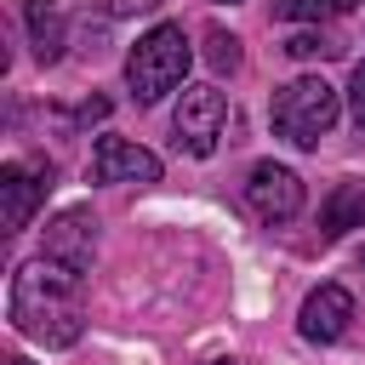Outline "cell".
I'll return each mask as SVG.
<instances>
[{"label": "cell", "instance_id": "1", "mask_svg": "<svg viewBox=\"0 0 365 365\" xmlns=\"http://www.w3.org/2000/svg\"><path fill=\"white\" fill-rule=\"evenodd\" d=\"M80 268L57 262V257H34L11 274V325L40 342V348H74L86 331V308H80Z\"/></svg>", "mask_w": 365, "mask_h": 365}, {"label": "cell", "instance_id": "2", "mask_svg": "<svg viewBox=\"0 0 365 365\" xmlns=\"http://www.w3.org/2000/svg\"><path fill=\"white\" fill-rule=\"evenodd\" d=\"M188 63H194V46H188L182 23H154L131 46V57H125V86H131L137 108H154L165 91H177L182 74H188Z\"/></svg>", "mask_w": 365, "mask_h": 365}, {"label": "cell", "instance_id": "3", "mask_svg": "<svg viewBox=\"0 0 365 365\" xmlns=\"http://www.w3.org/2000/svg\"><path fill=\"white\" fill-rule=\"evenodd\" d=\"M336 114H342V103H336V86H325L319 74L285 80V86L274 91V103H268V120H274V131H279L285 143H297V148H319V137L336 125Z\"/></svg>", "mask_w": 365, "mask_h": 365}, {"label": "cell", "instance_id": "4", "mask_svg": "<svg viewBox=\"0 0 365 365\" xmlns=\"http://www.w3.org/2000/svg\"><path fill=\"white\" fill-rule=\"evenodd\" d=\"M222 125H228V97H222L217 86H182L177 114H171L177 148H182V154H194V160H205V154L217 148Z\"/></svg>", "mask_w": 365, "mask_h": 365}, {"label": "cell", "instance_id": "5", "mask_svg": "<svg viewBox=\"0 0 365 365\" xmlns=\"http://www.w3.org/2000/svg\"><path fill=\"white\" fill-rule=\"evenodd\" d=\"M51 194V160H6L0 165V217L6 234H23L29 217L46 205Z\"/></svg>", "mask_w": 365, "mask_h": 365}, {"label": "cell", "instance_id": "6", "mask_svg": "<svg viewBox=\"0 0 365 365\" xmlns=\"http://www.w3.org/2000/svg\"><path fill=\"white\" fill-rule=\"evenodd\" d=\"M245 205H251L262 222H291V217L302 211V177H297L291 165L262 160V165H251V177H245Z\"/></svg>", "mask_w": 365, "mask_h": 365}, {"label": "cell", "instance_id": "7", "mask_svg": "<svg viewBox=\"0 0 365 365\" xmlns=\"http://www.w3.org/2000/svg\"><path fill=\"white\" fill-rule=\"evenodd\" d=\"M91 182H160V154H148L131 137H97Z\"/></svg>", "mask_w": 365, "mask_h": 365}, {"label": "cell", "instance_id": "8", "mask_svg": "<svg viewBox=\"0 0 365 365\" xmlns=\"http://www.w3.org/2000/svg\"><path fill=\"white\" fill-rule=\"evenodd\" d=\"M46 257H57V262H68V268H91V257H97V217L86 211V205H68V211H57L51 222H46Z\"/></svg>", "mask_w": 365, "mask_h": 365}, {"label": "cell", "instance_id": "9", "mask_svg": "<svg viewBox=\"0 0 365 365\" xmlns=\"http://www.w3.org/2000/svg\"><path fill=\"white\" fill-rule=\"evenodd\" d=\"M348 319H354V297L342 285H319V291H308V302L297 314V331L308 342H336L348 331Z\"/></svg>", "mask_w": 365, "mask_h": 365}, {"label": "cell", "instance_id": "10", "mask_svg": "<svg viewBox=\"0 0 365 365\" xmlns=\"http://www.w3.org/2000/svg\"><path fill=\"white\" fill-rule=\"evenodd\" d=\"M23 23H29V46L40 63H57L63 46H68V23H63V6L57 0H23Z\"/></svg>", "mask_w": 365, "mask_h": 365}, {"label": "cell", "instance_id": "11", "mask_svg": "<svg viewBox=\"0 0 365 365\" xmlns=\"http://www.w3.org/2000/svg\"><path fill=\"white\" fill-rule=\"evenodd\" d=\"M354 228H365V182H359V177L336 182V188L325 194V205H319V234H325V240H342V234H354Z\"/></svg>", "mask_w": 365, "mask_h": 365}, {"label": "cell", "instance_id": "12", "mask_svg": "<svg viewBox=\"0 0 365 365\" xmlns=\"http://www.w3.org/2000/svg\"><path fill=\"white\" fill-rule=\"evenodd\" d=\"M354 0H274V17L279 23H331V17H348Z\"/></svg>", "mask_w": 365, "mask_h": 365}, {"label": "cell", "instance_id": "13", "mask_svg": "<svg viewBox=\"0 0 365 365\" xmlns=\"http://www.w3.org/2000/svg\"><path fill=\"white\" fill-rule=\"evenodd\" d=\"M205 63H211L217 74H234V68H240V40H234L228 29H205Z\"/></svg>", "mask_w": 365, "mask_h": 365}, {"label": "cell", "instance_id": "14", "mask_svg": "<svg viewBox=\"0 0 365 365\" xmlns=\"http://www.w3.org/2000/svg\"><path fill=\"white\" fill-rule=\"evenodd\" d=\"M285 51H291L297 63H308V57H336L342 46H336V40H325V34L314 29V34H291V40H285Z\"/></svg>", "mask_w": 365, "mask_h": 365}, {"label": "cell", "instance_id": "15", "mask_svg": "<svg viewBox=\"0 0 365 365\" xmlns=\"http://www.w3.org/2000/svg\"><path fill=\"white\" fill-rule=\"evenodd\" d=\"M348 114H354L359 131H365V63H354V80H348Z\"/></svg>", "mask_w": 365, "mask_h": 365}, {"label": "cell", "instance_id": "16", "mask_svg": "<svg viewBox=\"0 0 365 365\" xmlns=\"http://www.w3.org/2000/svg\"><path fill=\"white\" fill-rule=\"evenodd\" d=\"M154 6H165V0H103L108 17H137V11H154Z\"/></svg>", "mask_w": 365, "mask_h": 365}, {"label": "cell", "instance_id": "17", "mask_svg": "<svg viewBox=\"0 0 365 365\" xmlns=\"http://www.w3.org/2000/svg\"><path fill=\"white\" fill-rule=\"evenodd\" d=\"M6 365H29V359H17V354H11V359H6Z\"/></svg>", "mask_w": 365, "mask_h": 365}, {"label": "cell", "instance_id": "18", "mask_svg": "<svg viewBox=\"0 0 365 365\" xmlns=\"http://www.w3.org/2000/svg\"><path fill=\"white\" fill-rule=\"evenodd\" d=\"M205 365H234V359H205Z\"/></svg>", "mask_w": 365, "mask_h": 365}, {"label": "cell", "instance_id": "19", "mask_svg": "<svg viewBox=\"0 0 365 365\" xmlns=\"http://www.w3.org/2000/svg\"><path fill=\"white\" fill-rule=\"evenodd\" d=\"M359 268H365V251H359Z\"/></svg>", "mask_w": 365, "mask_h": 365}, {"label": "cell", "instance_id": "20", "mask_svg": "<svg viewBox=\"0 0 365 365\" xmlns=\"http://www.w3.org/2000/svg\"><path fill=\"white\" fill-rule=\"evenodd\" d=\"M228 6H234V0H228Z\"/></svg>", "mask_w": 365, "mask_h": 365}]
</instances>
